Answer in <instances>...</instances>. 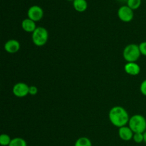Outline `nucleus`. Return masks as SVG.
Segmentation results:
<instances>
[{
  "label": "nucleus",
  "instance_id": "1",
  "mask_svg": "<svg viewBox=\"0 0 146 146\" xmlns=\"http://www.w3.org/2000/svg\"><path fill=\"white\" fill-rule=\"evenodd\" d=\"M110 121L114 126L121 128L126 125L129 122L130 117L126 110L122 106H114L110 110L108 113Z\"/></svg>",
  "mask_w": 146,
  "mask_h": 146
},
{
  "label": "nucleus",
  "instance_id": "2",
  "mask_svg": "<svg viewBox=\"0 0 146 146\" xmlns=\"http://www.w3.org/2000/svg\"><path fill=\"white\" fill-rule=\"evenodd\" d=\"M128 126L134 133H143L146 131V119L145 117L139 114L133 115L129 119Z\"/></svg>",
  "mask_w": 146,
  "mask_h": 146
},
{
  "label": "nucleus",
  "instance_id": "3",
  "mask_svg": "<svg viewBox=\"0 0 146 146\" xmlns=\"http://www.w3.org/2000/svg\"><path fill=\"white\" fill-rule=\"evenodd\" d=\"M141 54L139 46L135 44H130L125 47L123 51V58L128 63L135 62L139 59Z\"/></svg>",
  "mask_w": 146,
  "mask_h": 146
},
{
  "label": "nucleus",
  "instance_id": "4",
  "mask_svg": "<svg viewBox=\"0 0 146 146\" xmlns=\"http://www.w3.org/2000/svg\"><path fill=\"white\" fill-rule=\"evenodd\" d=\"M31 39L36 46H43L47 43L48 39V32L46 28L38 27L31 34Z\"/></svg>",
  "mask_w": 146,
  "mask_h": 146
},
{
  "label": "nucleus",
  "instance_id": "5",
  "mask_svg": "<svg viewBox=\"0 0 146 146\" xmlns=\"http://www.w3.org/2000/svg\"><path fill=\"white\" fill-rule=\"evenodd\" d=\"M118 17L123 22H130L134 17L133 10L127 5L121 6L118 10Z\"/></svg>",
  "mask_w": 146,
  "mask_h": 146
},
{
  "label": "nucleus",
  "instance_id": "6",
  "mask_svg": "<svg viewBox=\"0 0 146 146\" xmlns=\"http://www.w3.org/2000/svg\"><path fill=\"white\" fill-rule=\"evenodd\" d=\"M29 86L27 84L19 82L14 84L12 88V92L13 94L17 98H24L29 94Z\"/></svg>",
  "mask_w": 146,
  "mask_h": 146
},
{
  "label": "nucleus",
  "instance_id": "7",
  "mask_svg": "<svg viewBox=\"0 0 146 146\" xmlns=\"http://www.w3.org/2000/svg\"><path fill=\"white\" fill-rule=\"evenodd\" d=\"M27 16L28 18L33 20L34 21H40L44 17V11L42 8L38 5L31 6L27 11Z\"/></svg>",
  "mask_w": 146,
  "mask_h": 146
},
{
  "label": "nucleus",
  "instance_id": "8",
  "mask_svg": "<svg viewBox=\"0 0 146 146\" xmlns=\"http://www.w3.org/2000/svg\"><path fill=\"white\" fill-rule=\"evenodd\" d=\"M20 49V43L16 39H10L4 44V50L9 54H15Z\"/></svg>",
  "mask_w": 146,
  "mask_h": 146
},
{
  "label": "nucleus",
  "instance_id": "9",
  "mask_svg": "<svg viewBox=\"0 0 146 146\" xmlns=\"http://www.w3.org/2000/svg\"><path fill=\"white\" fill-rule=\"evenodd\" d=\"M134 133L133 132L132 130L130 128L129 126H123L121 127L118 130V135L120 138L123 141H129L131 139H133Z\"/></svg>",
  "mask_w": 146,
  "mask_h": 146
},
{
  "label": "nucleus",
  "instance_id": "10",
  "mask_svg": "<svg viewBox=\"0 0 146 146\" xmlns=\"http://www.w3.org/2000/svg\"><path fill=\"white\" fill-rule=\"evenodd\" d=\"M124 70L125 73L130 76H135L138 75L141 72V67L137 63L135 62H129L127 63L124 66Z\"/></svg>",
  "mask_w": 146,
  "mask_h": 146
},
{
  "label": "nucleus",
  "instance_id": "11",
  "mask_svg": "<svg viewBox=\"0 0 146 146\" xmlns=\"http://www.w3.org/2000/svg\"><path fill=\"white\" fill-rule=\"evenodd\" d=\"M21 28L24 31L28 33H33L37 28L36 25V22L30 19H25L21 22Z\"/></svg>",
  "mask_w": 146,
  "mask_h": 146
},
{
  "label": "nucleus",
  "instance_id": "12",
  "mask_svg": "<svg viewBox=\"0 0 146 146\" xmlns=\"http://www.w3.org/2000/svg\"><path fill=\"white\" fill-rule=\"evenodd\" d=\"M74 9L78 12H84L88 8V3L86 0H74L73 1Z\"/></svg>",
  "mask_w": 146,
  "mask_h": 146
},
{
  "label": "nucleus",
  "instance_id": "13",
  "mask_svg": "<svg viewBox=\"0 0 146 146\" xmlns=\"http://www.w3.org/2000/svg\"><path fill=\"white\" fill-rule=\"evenodd\" d=\"M74 146H92V143L86 137H81L76 141Z\"/></svg>",
  "mask_w": 146,
  "mask_h": 146
},
{
  "label": "nucleus",
  "instance_id": "14",
  "mask_svg": "<svg viewBox=\"0 0 146 146\" xmlns=\"http://www.w3.org/2000/svg\"><path fill=\"white\" fill-rule=\"evenodd\" d=\"M9 146H27V143L24 139L21 138H14L11 139Z\"/></svg>",
  "mask_w": 146,
  "mask_h": 146
},
{
  "label": "nucleus",
  "instance_id": "15",
  "mask_svg": "<svg viewBox=\"0 0 146 146\" xmlns=\"http://www.w3.org/2000/svg\"><path fill=\"white\" fill-rule=\"evenodd\" d=\"M141 0H127V6L132 10H135L141 7Z\"/></svg>",
  "mask_w": 146,
  "mask_h": 146
},
{
  "label": "nucleus",
  "instance_id": "16",
  "mask_svg": "<svg viewBox=\"0 0 146 146\" xmlns=\"http://www.w3.org/2000/svg\"><path fill=\"white\" fill-rule=\"evenodd\" d=\"M11 141V138L7 134H1L0 135V144L2 146H9Z\"/></svg>",
  "mask_w": 146,
  "mask_h": 146
},
{
  "label": "nucleus",
  "instance_id": "17",
  "mask_svg": "<svg viewBox=\"0 0 146 146\" xmlns=\"http://www.w3.org/2000/svg\"><path fill=\"white\" fill-rule=\"evenodd\" d=\"M133 140L136 143H141L142 142H143V133H134Z\"/></svg>",
  "mask_w": 146,
  "mask_h": 146
},
{
  "label": "nucleus",
  "instance_id": "18",
  "mask_svg": "<svg viewBox=\"0 0 146 146\" xmlns=\"http://www.w3.org/2000/svg\"><path fill=\"white\" fill-rule=\"evenodd\" d=\"M138 46H139L141 54H142V55L145 56H146V41L141 42Z\"/></svg>",
  "mask_w": 146,
  "mask_h": 146
},
{
  "label": "nucleus",
  "instance_id": "19",
  "mask_svg": "<svg viewBox=\"0 0 146 146\" xmlns=\"http://www.w3.org/2000/svg\"><path fill=\"white\" fill-rule=\"evenodd\" d=\"M140 91L143 95L146 96V79L141 83V86H140Z\"/></svg>",
  "mask_w": 146,
  "mask_h": 146
},
{
  "label": "nucleus",
  "instance_id": "20",
  "mask_svg": "<svg viewBox=\"0 0 146 146\" xmlns=\"http://www.w3.org/2000/svg\"><path fill=\"white\" fill-rule=\"evenodd\" d=\"M38 93V88L35 86H29V94L31 96L36 95Z\"/></svg>",
  "mask_w": 146,
  "mask_h": 146
},
{
  "label": "nucleus",
  "instance_id": "21",
  "mask_svg": "<svg viewBox=\"0 0 146 146\" xmlns=\"http://www.w3.org/2000/svg\"><path fill=\"white\" fill-rule=\"evenodd\" d=\"M143 142L146 144V131L143 133Z\"/></svg>",
  "mask_w": 146,
  "mask_h": 146
},
{
  "label": "nucleus",
  "instance_id": "22",
  "mask_svg": "<svg viewBox=\"0 0 146 146\" xmlns=\"http://www.w3.org/2000/svg\"><path fill=\"white\" fill-rule=\"evenodd\" d=\"M67 1H74V0H67Z\"/></svg>",
  "mask_w": 146,
  "mask_h": 146
}]
</instances>
